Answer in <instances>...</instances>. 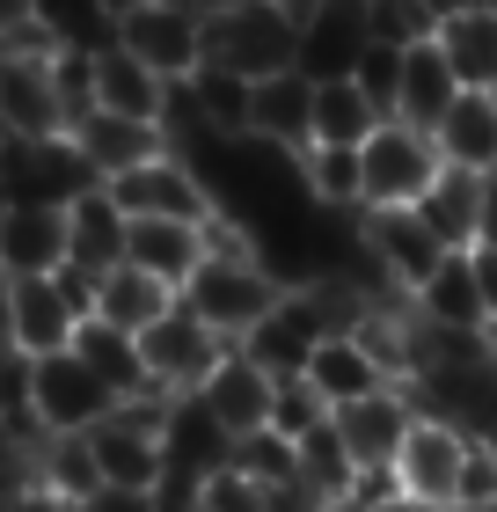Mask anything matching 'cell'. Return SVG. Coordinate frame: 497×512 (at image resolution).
<instances>
[{"label":"cell","mask_w":497,"mask_h":512,"mask_svg":"<svg viewBox=\"0 0 497 512\" xmlns=\"http://www.w3.org/2000/svg\"><path fill=\"white\" fill-rule=\"evenodd\" d=\"M278 293H286V286H278L256 256H205V264L191 271V286H183L176 300L205 322V330H220L227 344H242L256 322L278 308Z\"/></svg>","instance_id":"obj_2"},{"label":"cell","mask_w":497,"mask_h":512,"mask_svg":"<svg viewBox=\"0 0 497 512\" xmlns=\"http://www.w3.org/2000/svg\"><path fill=\"white\" fill-rule=\"evenodd\" d=\"M351 88L381 110V118H395V88H402V52H388V44H366L359 66H351Z\"/></svg>","instance_id":"obj_38"},{"label":"cell","mask_w":497,"mask_h":512,"mask_svg":"<svg viewBox=\"0 0 497 512\" xmlns=\"http://www.w3.org/2000/svg\"><path fill=\"white\" fill-rule=\"evenodd\" d=\"M161 96H169V81L147 74L132 52H117V44H103V52H96V110H110V118H139V125H161Z\"/></svg>","instance_id":"obj_27"},{"label":"cell","mask_w":497,"mask_h":512,"mask_svg":"<svg viewBox=\"0 0 497 512\" xmlns=\"http://www.w3.org/2000/svg\"><path fill=\"white\" fill-rule=\"evenodd\" d=\"M410 425H417V395L410 388H381V395H366V403L337 410V439H344V454L359 461V469H395Z\"/></svg>","instance_id":"obj_12"},{"label":"cell","mask_w":497,"mask_h":512,"mask_svg":"<svg viewBox=\"0 0 497 512\" xmlns=\"http://www.w3.org/2000/svg\"><path fill=\"white\" fill-rule=\"evenodd\" d=\"M432 44L446 52L461 88H497V8H468L454 22H439Z\"/></svg>","instance_id":"obj_29"},{"label":"cell","mask_w":497,"mask_h":512,"mask_svg":"<svg viewBox=\"0 0 497 512\" xmlns=\"http://www.w3.org/2000/svg\"><path fill=\"white\" fill-rule=\"evenodd\" d=\"M300 183L322 213H359V147H307Z\"/></svg>","instance_id":"obj_33"},{"label":"cell","mask_w":497,"mask_h":512,"mask_svg":"<svg viewBox=\"0 0 497 512\" xmlns=\"http://www.w3.org/2000/svg\"><path fill=\"white\" fill-rule=\"evenodd\" d=\"M468 264H476V293H483V315H490V330H497V249H468Z\"/></svg>","instance_id":"obj_41"},{"label":"cell","mask_w":497,"mask_h":512,"mask_svg":"<svg viewBox=\"0 0 497 512\" xmlns=\"http://www.w3.org/2000/svg\"><path fill=\"white\" fill-rule=\"evenodd\" d=\"M417 213L446 249H476V235H483V176L476 169H439V183L417 198Z\"/></svg>","instance_id":"obj_28"},{"label":"cell","mask_w":497,"mask_h":512,"mask_svg":"<svg viewBox=\"0 0 497 512\" xmlns=\"http://www.w3.org/2000/svg\"><path fill=\"white\" fill-rule=\"evenodd\" d=\"M15 512H81V505H66V498H52L44 483H30V491L15 498Z\"/></svg>","instance_id":"obj_43"},{"label":"cell","mask_w":497,"mask_h":512,"mask_svg":"<svg viewBox=\"0 0 497 512\" xmlns=\"http://www.w3.org/2000/svg\"><path fill=\"white\" fill-rule=\"evenodd\" d=\"M103 191L117 198V213H125V220H183V227H205L212 220V191L198 183V169L183 154H154L147 169L117 176V183H103Z\"/></svg>","instance_id":"obj_8"},{"label":"cell","mask_w":497,"mask_h":512,"mask_svg":"<svg viewBox=\"0 0 497 512\" xmlns=\"http://www.w3.org/2000/svg\"><path fill=\"white\" fill-rule=\"evenodd\" d=\"M220 469H234V439L220 432L198 395H176L169 417H161V476H191V483H212Z\"/></svg>","instance_id":"obj_11"},{"label":"cell","mask_w":497,"mask_h":512,"mask_svg":"<svg viewBox=\"0 0 497 512\" xmlns=\"http://www.w3.org/2000/svg\"><path fill=\"white\" fill-rule=\"evenodd\" d=\"M125 213H117V198L103 191V183H96V191H88V198H74V205H66V264H74V271H117V264H125Z\"/></svg>","instance_id":"obj_22"},{"label":"cell","mask_w":497,"mask_h":512,"mask_svg":"<svg viewBox=\"0 0 497 512\" xmlns=\"http://www.w3.org/2000/svg\"><path fill=\"white\" fill-rule=\"evenodd\" d=\"M454 96H461V81H454V66H446V52L439 44H410V52H402L395 118L417 125V132H439V118L454 110Z\"/></svg>","instance_id":"obj_24"},{"label":"cell","mask_w":497,"mask_h":512,"mask_svg":"<svg viewBox=\"0 0 497 512\" xmlns=\"http://www.w3.org/2000/svg\"><path fill=\"white\" fill-rule=\"evenodd\" d=\"M366 512H432V505H417V498H402V491H388L381 505H366Z\"/></svg>","instance_id":"obj_47"},{"label":"cell","mask_w":497,"mask_h":512,"mask_svg":"<svg viewBox=\"0 0 497 512\" xmlns=\"http://www.w3.org/2000/svg\"><path fill=\"white\" fill-rule=\"evenodd\" d=\"M483 249H497V169L483 176V235H476Z\"/></svg>","instance_id":"obj_44"},{"label":"cell","mask_w":497,"mask_h":512,"mask_svg":"<svg viewBox=\"0 0 497 512\" xmlns=\"http://www.w3.org/2000/svg\"><path fill=\"white\" fill-rule=\"evenodd\" d=\"M205 59L227 66V74H242V81L293 74V59H300V22L278 15L271 0H227V8L205 22Z\"/></svg>","instance_id":"obj_1"},{"label":"cell","mask_w":497,"mask_h":512,"mask_svg":"<svg viewBox=\"0 0 497 512\" xmlns=\"http://www.w3.org/2000/svg\"><path fill=\"white\" fill-rule=\"evenodd\" d=\"M176 8H191L198 22H212V15H220V8H227V0H176Z\"/></svg>","instance_id":"obj_49"},{"label":"cell","mask_w":497,"mask_h":512,"mask_svg":"<svg viewBox=\"0 0 497 512\" xmlns=\"http://www.w3.org/2000/svg\"><path fill=\"white\" fill-rule=\"evenodd\" d=\"M439 22L424 0H366V44H388V52H410V44H432Z\"/></svg>","instance_id":"obj_35"},{"label":"cell","mask_w":497,"mask_h":512,"mask_svg":"<svg viewBox=\"0 0 497 512\" xmlns=\"http://www.w3.org/2000/svg\"><path fill=\"white\" fill-rule=\"evenodd\" d=\"M497 498V447H468V469H461V505L454 512H468V505H490Z\"/></svg>","instance_id":"obj_40"},{"label":"cell","mask_w":497,"mask_h":512,"mask_svg":"<svg viewBox=\"0 0 497 512\" xmlns=\"http://www.w3.org/2000/svg\"><path fill=\"white\" fill-rule=\"evenodd\" d=\"M307 388L322 395L329 410H344V403H366V395H381V388H395L388 374H381V359L366 352L359 337H322L315 344V359H307V374H300Z\"/></svg>","instance_id":"obj_21"},{"label":"cell","mask_w":497,"mask_h":512,"mask_svg":"<svg viewBox=\"0 0 497 512\" xmlns=\"http://www.w3.org/2000/svg\"><path fill=\"white\" fill-rule=\"evenodd\" d=\"M234 469H242L249 483H264V491H271V483H286V476H300V447H293V439H278V432L264 425V432L234 439Z\"/></svg>","instance_id":"obj_36"},{"label":"cell","mask_w":497,"mask_h":512,"mask_svg":"<svg viewBox=\"0 0 497 512\" xmlns=\"http://www.w3.org/2000/svg\"><path fill=\"white\" fill-rule=\"evenodd\" d=\"M169 308H176V293L161 286V278L132 271V264H117V271L96 278V322H110V330H125V337H147Z\"/></svg>","instance_id":"obj_25"},{"label":"cell","mask_w":497,"mask_h":512,"mask_svg":"<svg viewBox=\"0 0 497 512\" xmlns=\"http://www.w3.org/2000/svg\"><path fill=\"white\" fill-rule=\"evenodd\" d=\"M81 512H154V498L147 491H96Z\"/></svg>","instance_id":"obj_42"},{"label":"cell","mask_w":497,"mask_h":512,"mask_svg":"<svg viewBox=\"0 0 497 512\" xmlns=\"http://www.w3.org/2000/svg\"><path fill=\"white\" fill-rule=\"evenodd\" d=\"M366 52V0H322L300 22V74L307 81H351V66Z\"/></svg>","instance_id":"obj_13"},{"label":"cell","mask_w":497,"mask_h":512,"mask_svg":"<svg viewBox=\"0 0 497 512\" xmlns=\"http://www.w3.org/2000/svg\"><path fill=\"white\" fill-rule=\"evenodd\" d=\"M110 410H117V395L81 366V352L30 359V417H37L44 439H81V432H96Z\"/></svg>","instance_id":"obj_4"},{"label":"cell","mask_w":497,"mask_h":512,"mask_svg":"<svg viewBox=\"0 0 497 512\" xmlns=\"http://www.w3.org/2000/svg\"><path fill=\"white\" fill-rule=\"evenodd\" d=\"M359 242H366L373 264L388 271V286H395V293H417L424 278H432L446 256H454V249L432 235V227H424L417 205H402V213H359Z\"/></svg>","instance_id":"obj_9"},{"label":"cell","mask_w":497,"mask_h":512,"mask_svg":"<svg viewBox=\"0 0 497 512\" xmlns=\"http://www.w3.org/2000/svg\"><path fill=\"white\" fill-rule=\"evenodd\" d=\"M432 8V22H454V15H468V8H490V0H424Z\"/></svg>","instance_id":"obj_45"},{"label":"cell","mask_w":497,"mask_h":512,"mask_svg":"<svg viewBox=\"0 0 497 512\" xmlns=\"http://www.w3.org/2000/svg\"><path fill=\"white\" fill-rule=\"evenodd\" d=\"M249 139L286 147V154H307V147H315V81H307L300 66L249 88Z\"/></svg>","instance_id":"obj_16"},{"label":"cell","mask_w":497,"mask_h":512,"mask_svg":"<svg viewBox=\"0 0 497 512\" xmlns=\"http://www.w3.org/2000/svg\"><path fill=\"white\" fill-rule=\"evenodd\" d=\"M96 8H103V15H110V22H125V15H132V8H147V0H96Z\"/></svg>","instance_id":"obj_48"},{"label":"cell","mask_w":497,"mask_h":512,"mask_svg":"<svg viewBox=\"0 0 497 512\" xmlns=\"http://www.w3.org/2000/svg\"><path fill=\"white\" fill-rule=\"evenodd\" d=\"M117 52H132L161 81H191L205 66V22L191 8H176V0H147V8H132L117 22Z\"/></svg>","instance_id":"obj_7"},{"label":"cell","mask_w":497,"mask_h":512,"mask_svg":"<svg viewBox=\"0 0 497 512\" xmlns=\"http://www.w3.org/2000/svg\"><path fill=\"white\" fill-rule=\"evenodd\" d=\"M432 147H439L446 169H476V176L497 169V96L490 88H461L454 110H446L439 132H432Z\"/></svg>","instance_id":"obj_20"},{"label":"cell","mask_w":497,"mask_h":512,"mask_svg":"<svg viewBox=\"0 0 497 512\" xmlns=\"http://www.w3.org/2000/svg\"><path fill=\"white\" fill-rule=\"evenodd\" d=\"M468 447H476V432L446 425V417H417L410 439H402V454H395V491L417 498V505H432V512H454L461 505Z\"/></svg>","instance_id":"obj_6"},{"label":"cell","mask_w":497,"mask_h":512,"mask_svg":"<svg viewBox=\"0 0 497 512\" xmlns=\"http://www.w3.org/2000/svg\"><path fill=\"white\" fill-rule=\"evenodd\" d=\"M74 139V154L96 169V183H117L132 169H147L154 154H169V139H161V125H139V118H110V110H88V118L66 132Z\"/></svg>","instance_id":"obj_14"},{"label":"cell","mask_w":497,"mask_h":512,"mask_svg":"<svg viewBox=\"0 0 497 512\" xmlns=\"http://www.w3.org/2000/svg\"><path fill=\"white\" fill-rule=\"evenodd\" d=\"M388 118L351 81H315V147H366Z\"/></svg>","instance_id":"obj_30"},{"label":"cell","mask_w":497,"mask_h":512,"mask_svg":"<svg viewBox=\"0 0 497 512\" xmlns=\"http://www.w3.org/2000/svg\"><path fill=\"white\" fill-rule=\"evenodd\" d=\"M234 352V344L220 337V330H205V322L183 308L161 315L147 337H139V359H147V381H154V395H198L212 374H220V359Z\"/></svg>","instance_id":"obj_5"},{"label":"cell","mask_w":497,"mask_h":512,"mask_svg":"<svg viewBox=\"0 0 497 512\" xmlns=\"http://www.w3.org/2000/svg\"><path fill=\"white\" fill-rule=\"evenodd\" d=\"M74 352H81V366L117 395V403H132V395H154L147 359H139V337H125V330H110V322L88 315L81 330H74Z\"/></svg>","instance_id":"obj_26"},{"label":"cell","mask_w":497,"mask_h":512,"mask_svg":"<svg viewBox=\"0 0 497 512\" xmlns=\"http://www.w3.org/2000/svg\"><path fill=\"white\" fill-rule=\"evenodd\" d=\"M30 476H37L52 498H66V505H88V498L103 491V476H96V454H88V432H81V439H37V454H30Z\"/></svg>","instance_id":"obj_31"},{"label":"cell","mask_w":497,"mask_h":512,"mask_svg":"<svg viewBox=\"0 0 497 512\" xmlns=\"http://www.w3.org/2000/svg\"><path fill=\"white\" fill-rule=\"evenodd\" d=\"M0 271L8 278L66 271V213L59 205H8L0 213Z\"/></svg>","instance_id":"obj_17"},{"label":"cell","mask_w":497,"mask_h":512,"mask_svg":"<svg viewBox=\"0 0 497 512\" xmlns=\"http://www.w3.org/2000/svg\"><path fill=\"white\" fill-rule=\"evenodd\" d=\"M249 88H256V81L227 74V66H212V59L191 74L198 118H205V132H212V139H249Z\"/></svg>","instance_id":"obj_32"},{"label":"cell","mask_w":497,"mask_h":512,"mask_svg":"<svg viewBox=\"0 0 497 512\" xmlns=\"http://www.w3.org/2000/svg\"><path fill=\"white\" fill-rule=\"evenodd\" d=\"M271 395H278V381L264 374V366H249L242 352H227V359H220V374L198 388V403L220 417V432H227V439H249V432H264V425H271Z\"/></svg>","instance_id":"obj_18"},{"label":"cell","mask_w":497,"mask_h":512,"mask_svg":"<svg viewBox=\"0 0 497 512\" xmlns=\"http://www.w3.org/2000/svg\"><path fill=\"white\" fill-rule=\"evenodd\" d=\"M329 417H337V410H329L307 381H278V395H271V432H278V439H293V447H300V439L322 432Z\"/></svg>","instance_id":"obj_37"},{"label":"cell","mask_w":497,"mask_h":512,"mask_svg":"<svg viewBox=\"0 0 497 512\" xmlns=\"http://www.w3.org/2000/svg\"><path fill=\"white\" fill-rule=\"evenodd\" d=\"M490 352H497V330H490Z\"/></svg>","instance_id":"obj_51"},{"label":"cell","mask_w":497,"mask_h":512,"mask_svg":"<svg viewBox=\"0 0 497 512\" xmlns=\"http://www.w3.org/2000/svg\"><path fill=\"white\" fill-rule=\"evenodd\" d=\"M0 139H66L52 52H0Z\"/></svg>","instance_id":"obj_10"},{"label":"cell","mask_w":497,"mask_h":512,"mask_svg":"<svg viewBox=\"0 0 497 512\" xmlns=\"http://www.w3.org/2000/svg\"><path fill=\"white\" fill-rule=\"evenodd\" d=\"M125 264L161 278L169 293H183V286H191V271L205 264V235H198V227H183V220H132L125 227Z\"/></svg>","instance_id":"obj_19"},{"label":"cell","mask_w":497,"mask_h":512,"mask_svg":"<svg viewBox=\"0 0 497 512\" xmlns=\"http://www.w3.org/2000/svg\"><path fill=\"white\" fill-rule=\"evenodd\" d=\"M468 512H497V498H490V505H468Z\"/></svg>","instance_id":"obj_50"},{"label":"cell","mask_w":497,"mask_h":512,"mask_svg":"<svg viewBox=\"0 0 497 512\" xmlns=\"http://www.w3.org/2000/svg\"><path fill=\"white\" fill-rule=\"evenodd\" d=\"M205 512H271V491H264V483H249L242 469H220L205 483Z\"/></svg>","instance_id":"obj_39"},{"label":"cell","mask_w":497,"mask_h":512,"mask_svg":"<svg viewBox=\"0 0 497 512\" xmlns=\"http://www.w3.org/2000/svg\"><path fill=\"white\" fill-rule=\"evenodd\" d=\"M8 322H15V278L0 271V337H8Z\"/></svg>","instance_id":"obj_46"},{"label":"cell","mask_w":497,"mask_h":512,"mask_svg":"<svg viewBox=\"0 0 497 512\" xmlns=\"http://www.w3.org/2000/svg\"><path fill=\"white\" fill-rule=\"evenodd\" d=\"M417 315L432 322V330H454V337H483L490 315H483V293H476V264H468V249H454L446 264L424 278V286L410 293Z\"/></svg>","instance_id":"obj_23"},{"label":"cell","mask_w":497,"mask_h":512,"mask_svg":"<svg viewBox=\"0 0 497 512\" xmlns=\"http://www.w3.org/2000/svg\"><path fill=\"white\" fill-rule=\"evenodd\" d=\"M439 169H446V161L432 147V132L388 118L359 147V213H402V205H417L439 183Z\"/></svg>","instance_id":"obj_3"},{"label":"cell","mask_w":497,"mask_h":512,"mask_svg":"<svg viewBox=\"0 0 497 512\" xmlns=\"http://www.w3.org/2000/svg\"><path fill=\"white\" fill-rule=\"evenodd\" d=\"M300 476L315 483L322 498H337V505L351 498V483H359V461L344 454V439H337V417H329L322 432H307V439H300Z\"/></svg>","instance_id":"obj_34"},{"label":"cell","mask_w":497,"mask_h":512,"mask_svg":"<svg viewBox=\"0 0 497 512\" xmlns=\"http://www.w3.org/2000/svg\"><path fill=\"white\" fill-rule=\"evenodd\" d=\"M74 330H81V308L66 300L59 278H15V322H8V344H15L22 359L74 352Z\"/></svg>","instance_id":"obj_15"}]
</instances>
